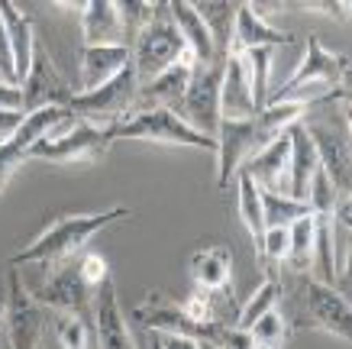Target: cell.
<instances>
[{
    "mask_svg": "<svg viewBox=\"0 0 352 349\" xmlns=\"http://www.w3.org/2000/svg\"><path fill=\"white\" fill-rule=\"evenodd\" d=\"M346 81H349V55L330 52L317 36H307V52L300 59L298 72L275 94H268V104H327L349 94Z\"/></svg>",
    "mask_w": 352,
    "mask_h": 349,
    "instance_id": "6da1fadb",
    "label": "cell"
},
{
    "mask_svg": "<svg viewBox=\"0 0 352 349\" xmlns=\"http://www.w3.org/2000/svg\"><path fill=\"white\" fill-rule=\"evenodd\" d=\"M129 207H110L107 213H72V217H58L45 226L26 249L10 259V265H58L75 259L87 246V240L100 233L104 226L117 220H126Z\"/></svg>",
    "mask_w": 352,
    "mask_h": 349,
    "instance_id": "7a4b0ae2",
    "label": "cell"
},
{
    "mask_svg": "<svg viewBox=\"0 0 352 349\" xmlns=\"http://www.w3.org/2000/svg\"><path fill=\"white\" fill-rule=\"evenodd\" d=\"M129 55H133L129 62H133V68H136L139 85H146V81H152V78H159L165 68H171V65H178L182 59H188V45H184L182 32H178V26H175V20H171L168 3H159L155 20L133 39Z\"/></svg>",
    "mask_w": 352,
    "mask_h": 349,
    "instance_id": "3957f363",
    "label": "cell"
},
{
    "mask_svg": "<svg viewBox=\"0 0 352 349\" xmlns=\"http://www.w3.org/2000/svg\"><path fill=\"white\" fill-rule=\"evenodd\" d=\"M136 94H139V78H136V68L133 62L123 68V72L107 81L104 87L97 91H87V94H75L68 110L75 114V120H85L91 127H120L126 123L133 110H136Z\"/></svg>",
    "mask_w": 352,
    "mask_h": 349,
    "instance_id": "277c9868",
    "label": "cell"
},
{
    "mask_svg": "<svg viewBox=\"0 0 352 349\" xmlns=\"http://www.w3.org/2000/svg\"><path fill=\"white\" fill-rule=\"evenodd\" d=\"M117 139V127H91L85 120H75L68 127L55 129L43 136L30 149V159L58 162V165H75V162H100L107 156V149Z\"/></svg>",
    "mask_w": 352,
    "mask_h": 349,
    "instance_id": "5b68a950",
    "label": "cell"
},
{
    "mask_svg": "<svg viewBox=\"0 0 352 349\" xmlns=\"http://www.w3.org/2000/svg\"><path fill=\"white\" fill-rule=\"evenodd\" d=\"M117 139H146V142H162V146H188L201 149V152H217L214 139L194 133L182 116L165 107H149V110H136L126 123L117 127Z\"/></svg>",
    "mask_w": 352,
    "mask_h": 349,
    "instance_id": "8992f818",
    "label": "cell"
},
{
    "mask_svg": "<svg viewBox=\"0 0 352 349\" xmlns=\"http://www.w3.org/2000/svg\"><path fill=\"white\" fill-rule=\"evenodd\" d=\"M272 139H275V133H268L258 123V116H252V120H220V129H217V184L226 188L236 178V171L256 152H262Z\"/></svg>",
    "mask_w": 352,
    "mask_h": 349,
    "instance_id": "52a82bcc",
    "label": "cell"
},
{
    "mask_svg": "<svg viewBox=\"0 0 352 349\" xmlns=\"http://www.w3.org/2000/svg\"><path fill=\"white\" fill-rule=\"evenodd\" d=\"M220 78H223V62L214 65H194L191 72V85L184 91V101L178 107V116L184 123L201 133V136L214 139L217 142V129H220Z\"/></svg>",
    "mask_w": 352,
    "mask_h": 349,
    "instance_id": "ba28073f",
    "label": "cell"
},
{
    "mask_svg": "<svg viewBox=\"0 0 352 349\" xmlns=\"http://www.w3.org/2000/svg\"><path fill=\"white\" fill-rule=\"evenodd\" d=\"M68 123H75V114H72L68 107H45V110L26 114L23 127L16 129L7 142H0V198H3V188H7L10 175L30 159V149L43 136L68 127Z\"/></svg>",
    "mask_w": 352,
    "mask_h": 349,
    "instance_id": "9c48e42d",
    "label": "cell"
},
{
    "mask_svg": "<svg viewBox=\"0 0 352 349\" xmlns=\"http://www.w3.org/2000/svg\"><path fill=\"white\" fill-rule=\"evenodd\" d=\"M3 327L10 349H39L43 343V310L39 301L23 285L16 268L7 272V307H3Z\"/></svg>",
    "mask_w": 352,
    "mask_h": 349,
    "instance_id": "30bf717a",
    "label": "cell"
},
{
    "mask_svg": "<svg viewBox=\"0 0 352 349\" xmlns=\"http://www.w3.org/2000/svg\"><path fill=\"white\" fill-rule=\"evenodd\" d=\"M30 295L39 304L52 307L55 314H72L81 317L87 324H94V297H91V285H87L78 265H65L55 275H49V282H43L39 288H30Z\"/></svg>",
    "mask_w": 352,
    "mask_h": 349,
    "instance_id": "8fae6325",
    "label": "cell"
},
{
    "mask_svg": "<svg viewBox=\"0 0 352 349\" xmlns=\"http://www.w3.org/2000/svg\"><path fill=\"white\" fill-rule=\"evenodd\" d=\"M23 114H36V110H45V107H68L75 91L62 81L58 68L52 65V55L45 52L43 45L36 43V52H32V65L30 74L23 81Z\"/></svg>",
    "mask_w": 352,
    "mask_h": 349,
    "instance_id": "7c38bea8",
    "label": "cell"
},
{
    "mask_svg": "<svg viewBox=\"0 0 352 349\" xmlns=\"http://www.w3.org/2000/svg\"><path fill=\"white\" fill-rule=\"evenodd\" d=\"M94 337H97V349H136V339H133L129 324H126V317H123V307H120L113 278H107L104 285H97Z\"/></svg>",
    "mask_w": 352,
    "mask_h": 349,
    "instance_id": "4fadbf2b",
    "label": "cell"
},
{
    "mask_svg": "<svg viewBox=\"0 0 352 349\" xmlns=\"http://www.w3.org/2000/svg\"><path fill=\"white\" fill-rule=\"evenodd\" d=\"M307 310H310V320H314L323 333L340 337L342 343H349L352 310H349L346 291H336L333 285H323V282H310L307 285Z\"/></svg>",
    "mask_w": 352,
    "mask_h": 349,
    "instance_id": "5bb4252c",
    "label": "cell"
},
{
    "mask_svg": "<svg viewBox=\"0 0 352 349\" xmlns=\"http://www.w3.org/2000/svg\"><path fill=\"white\" fill-rule=\"evenodd\" d=\"M307 136L317 149L323 175L330 178V184L336 188V194L349 198L352 188V152H349V136H340L330 127H307Z\"/></svg>",
    "mask_w": 352,
    "mask_h": 349,
    "instance_id": "9a60e30c",
    "label": "cell"
},
{
    "mask_svg": "<svg viewBox=\"0 0 352 349\" xmlns=\"http://www.w3.org/2000/svg\"><path fill=\"white\" fill-rule=\"evenodd\" d=\"M285 133H288V142H291L285 198L307 204L310 184H314V175H317V169H320V159H317V149H314V142H310L307 127H304V123H294V127H288Z\"/></svg>",
    "mask_w": 352,
    "mask_h": 349,
    "instance_id": "2e32d148",
    "label": "cell"
},
{
    "mask_svg": "<svg viewBox=\"0 0 352 349\" xmlns=\"http://www.w3.org/2000/svg\"><path fill=\"white\" fill-rule=\"evenodd\" d=\"M129 45H81L78 52V78H81V91H97L107 81H113L123 68L129 65Z\"/></svg>",
    "mask_w": 352,
    "mask_h": 349,
    "instance_id": "e0dca14e",
    "label": "cell"
},
{
    "mask_svg": "<svg viewBox=\"0 0 352 349\" xmlns=\"http://www.w3.org/2000/svg\"><path fill=\"white\" fill-rule=\"evenodd\" d=\"M191 72H194V59H182L178 65H171L159 78H152L146 85H139V94H136V107L139 110H149V107H165V110H175L184 101V91L191 85Z\"/></svg>",
    "mask_w": 352,
    "mask_h": 349,
    "instance_id": "ac0fdd59",
    "label": "cell"
},
{
    "mask_svg": "<svg viewBox=\"0 0 352 349\" xmlns=\"http://www.w3.org/2000/svg\"><path fill=\"white\" fill-rule=\"evenodd\" d=\"M288 159H291V142H288V133H281V136L272 139L262 152H256L239 171H245L249 178L256 181L258 191L285 194V184H288Z\"/></svg>",
    "mask_w": 352,
    "mask_h": 349,
    "instance_id": "d6986e66",
    "label": "cell"
},
{
    "mask_svg": "<svg viewBox=\"0 0 352 349\" xmlns=\"http://www.w3.org/2000/svg\"><path fill=\"white\" fill-rule=\"evenodd\" d=\"M220 116L223 120H252V91H249V72L239 52L223 59V78H220Z\"/></svg>",
    "mask_w": 352,
    "mask_h": 349,
    "instance_id": "ffe728a7",
    "label": "cell"
},
{
    "mask_svg": "<svg viewBox=\"0 0 352 349\" xmlns=\"http://www.w3.org/2000/svg\"><path fill=\"white\" fill-rule=\"evenodd\" d=\"M291 43V32L275 30L265 17H258L256 3H239L233 23V39H230V52H249V49H275V45Z\"/></svg>",
    "mask_w": 352,
    "mask_h": 349,
    "instance_id": "44dd1931",
    "label": "cell"
},
{
    "mask_svg": "<svg viewBox=\"0 0 352 349\" xmlns=\"http://www.w3.org/2000/svg\"><path fill=\"white\" fill-rule=\"evenodd\" d=\"M78 13H81V39H85V45H126L120 7L113 0L81 3Z\"/></svg>",
    "mask_w": 352,
    "mask_h": 349,
    "instance_id": "7402d4cb",
    "label": "cell"
},
{
    "mask_svg": "<svg viewBox=\"0 0 352 349\" xmlns=\"http://www.w3.org/2000/svg\"><path fill=\"white\" fill-rule=\"evenodd\" d=\"M0 20L10 39V52H13V68H16V81H26L32 65V52H36V23L20 13V7L13 0H0Z\"/></svg>",
    "mask_w": 352,
    "mask_h": 349,
    "instance_id": "603a6c76",
    "label": "cell"
},
{
    "mask_svg": "<svg viewBox=\"0 0 352 349\" xmlns=\"http://www.w3.org/2000/svg\"><path fill=\"white\" fill-rule=\"evenodd\" d=\"M168 13H171V20H175V26H178V32H182V39H184V45H188V55L194 59V65L223 62V59H217L210 32L204 26L201 13L194 10V3H188V0H171Z\"/></svg>",
    "mask_w": 352,
    "mask_h": 349,
    "instance_id": "cb8c5ba5",
    "label": "cell"
},
{
    "mask_svg": "<svg viewBox=\"0 0 352 349\" xmlns=\"http://www.w3.org/2000/svg\"><path fill=\"white\" fill-rule=\"evenodd\" d=\"M191 278L194 285L214 295V291H226L233 282V255L226 246H204L191 255Z\"/></svg>",
    "mask_w": 352,
    "mask_h": 349,
    "instance_id": "d4e9b609",
    "label": "cell"
},
{
    "mask_svg": "<svg viewBox=\"0 0 352 349\" xmlns=\"http://www.w3.org/2000/svg\"><path fill=\"white\" fill-rule=\"evenodd\" d=\"M236 213L243 226L249 230L252 243H256V259L262 253V236H265V217H262V191L245 171H236Z\"/></svg>",
    "mask_w": 352,
    "mask_h": 349,
    "instance_id": "484cf974",
    "label": "cell"
},
{
    "mask_svg": "<svg viewBox=\"0 0 352 349\" xmlns=\"http://www.w3.org/2000/svg\"><path fill=\"white\" fill-rule=\"evenodd\" d=\"M194 10L201 13L204 26L210 32V43H214L217 59L230 55V39H233V23L239 3H226V0H210V3H194Z\"/></svg>",
    "mask_w": 352,
    "mask_h": 349,
    "instance_id": "4316f807",
    "label": "cell"
},
{
    "mask_svg": "<svg viewBox=\"0 0 352 349\" xmlns=\"http://www.w3.org/2000/svg\"><path fill=\"white\" fill-rule=\"evenodd\" d=\"M285 262L298 275L310 272V265H314V213L300 217L288 226V255H285Z\"/></svg>",
    "mask_w": 352,
    "mask_h": 349,
    "instance_id": "83f0119b",
    "label": "cell"
},
{
    "mask_svg": "<svg viewBox=\"0 0 352 349\" xmlns=\"http://www.w3.org/2000/svg\"><path fill=\"white\" fill-rule=\"evenodd\" d=\"M245 62V72H249V91H252V110L256 116L268 107V74H272V49H249V52H239Z\"/></svg>",
    "mask_w": 352,
    "mask_h": 349,
    "instance_id": "f1b7e54d",
    "label": "cell"
},
{
    "mask_svg": "<svg viewBox=\"0 0 352 349\" xmlns=\"http://www.w3.org/2000/svg\"><path fill=\"white\" fill-rule=\"evenodd\" d=\"M278 301H281V282H278V278H265V282L256 288V295H252L243 304V310H239V317H236L233 327L249 333V327H252V324H256L262 314H268V310H272Z\"/></svg>",
    "mask_w": 352,
    "mask_h": 349,
    "instance_id": "f546056e",
    "label": "cell"
},
{
    "mask_svg": "<svg viewBox=\"0 0 352 349\" xmlns=\"http://www.w3.org/2000/svg\"><path fill=\"white\" fill-rule=\"evenodd\" d=\"M310 207L300 201H291L285 194H272V191H262V217H265V230L272 226H291L294 220L307 217Z\"/></svg>",
    "mask_w": 352,
    "mask_h": 349,
    "instance_id": "4dcf8cb0",
    "label": "cell"
},
{
    "mask_svg": "<svg viewBox=\"0 0 352 349\" xmlns=\"http://www.w3.org/2000/svg\"><path fill=\"white\" fill-rule=\"evenodd\" d=\"M117 7H120V20H123V32H126V45H133V39L155 20V13H159V3H146V0H123Z\"/></svg>",
    "mask_w": 352,
    "mask_h": 349,
    "instance_id": "1f68e13d",
    "label": "cell"
},
{
    "mask_svg": "<svg viewBox=\"0 0 352 349\" xmlns=\"http://www.w3.org/2000/svg\"><path fill=\"white\" fill-rule=\"evenodd\" d=\"M91 330L94 324H87L72 314H55V337L62 349H91Z\"/></svg>",
    "mask_w": 352,
    "mask_h": 349,
    "instance_id": "d6a6232c",
    "label": "cell"
},
{
    "mask_svg": "<svg viewBox=\"0 0 352 349\" xmlns=\"http://www.w3.org/2000/svg\"><path fill=\"white\" fill-rule=\"evenodd\" d=\"M249 337H252V343H265V346L285 349V343H288V327H285V317H281L275 307H272L268 314H262V317L249 327Z\"/></svg>",
    "mask_w": 352,
    "mask_h": 349,
    "instance_id": "836d02e7",
    "label": "cell"
},
{
    "mask_svg": "<svg viewBox=\"0 0 352 349\" xmlns=\"http://www.w3.org/2000/svg\"><path fill=\"white\" fill-rule=\"evenodd\" d=\"M336 204H340V194H336V188L330 184V178L323 175V169H317V175H314V184H310V198H307L310 213L330 217V213L336 211Z\"/></svg>",
    "mask_w": 352,
    "mask_h": 349,
    "instance_id": "e575fe53",
    "label": "cell"
},
{
    "mask_svg": "<svg viewBox=\"0 0 352 349\" xmlns=\"http://www.w3.org/2000/svg\"><path fill=\"white\" fill-rule=\"evenodd\" d=\"M78 272H81V278H85L91 288L97 285H104L110 278V265L104 255H97V253H85L81 255V262H78Z\"/></svg>",
    "mask_w": 352,
    "mask_h": 349,
    "instance_id": "d590c367",
    "label": "cell"
},
{
    "mask_svg": "<svg viewBox=\"0 0 352 349\" xmlns=\"http://www.w3.org/2000/svg\"><path fill=\"white\" fill-rule=\"evenodd\" d=\"M182 314L191 324H210L214 320V304H210V295L207 291H197V295H188L182 304Z\"/></svg>",
    "mask_w": 352,
    "mask_h": 349,
    "instance_id": "8d00e7d4",
    "label": "cell"
},
{
    "mask_svg": "<svg viewBox=\"0 0 352 349\" xmlns=\"http://www.w3.org/2000/svg\"><path fill=\"white\" fill-rule=\"evenodd\" d=\"M0 81L3 85H20L16 81V68H13V52H10L7 30H3V20H0Z\"/></svg>",
    "mask_w": 352,
    "mask_h": 349,
    "instance_id": "74e56055",
    "label": "cell"
},
{
    "mask_svg": "<svg viewBox=\"0 0 352 349\" xmlns=\"http://www.w3.org/2000/svg\"><path fill=\"white\" fill-rule=\"evenodd\" d=\"M23 120H26V114H20V110H0V142H7L23 127Z\"/></svg>",
    "mask_w": 352,
    "mask_h": 349,
    "instance_id": "f35d334b",
    "label": "cell"
},
{
    "mask_svg": "<svg viewBox=\"0 0 352 349\" xmlns=\"http://www.w3.org/2000/svg\"><path fill=\"white\" fill-rule=\"evenodd\" d=\"M0 110H20L23 114V87L0 81Z\"/></svg>",
    "mask_w": 352,
    "mask_h": 349,
    "instance_id": "ab89813d",
    "label": "cell"
},
{
    "mask_svg": "<svg viewBox=\"0 0 352 349\" xmlns=\"http://www.w3.org/2000/svg\"><path fill=\"white\" fill-rule=\"evenodd\" d=\"M162 343V349H201L197 346V339L191 337H178V333H155Z\"/></svg>",
    "mask_w": 352,
    "mask_h": 349,
    "instance_id": "60d3db41",
    "label": "cell"
},
{
    "mask_svg": "<svg viewBox=\"0 0 352 349\" xmlns=\"http://www.w3.org/2000/svg\"><path fill=\"white\" fill-rule=\"evenodd\" d=\"M300 7L310 13H330L333 20H346V13H349L346 3H300Z\"/></svg>",
    "mask_w": 352,
    "mask_h": 349,
    "instance_id": "b9f144b4",
    "label": "cell"
},
{
    "mask_svg": "<svg viewBox=\"0 0 352 349\" xmlns=\"http://www.w3.org/2000/svg\"><path fill=\"white\" fill-rule=\"evenodd\" d=\"M152 349H162V343H159V337L152 333Z\"/></svg>",
    "mask_w": 352,
    "mask_h": 349,
    "instance_id": "7bdbcfd3",
    "label": "cell"
},
{
    "mask_svg": "<svg viewBox=\"0 0 352 349\" xmlns=\"http://www.w3.org/2000/svg\"><path fill=\"white\" fill-rule=\"evenodd\" d=\"M252 349H275V346H265V343H252Z\"/></svg>",
    "mask_w": 352,
    "mask_h": 349,
    "instance_id": "ee69618b",
    "label": "cell"
},
{
    "mask_svg": "<svg viewBox=\"0 0 352 349\" xmlns=\"http://www.w3.org/2000/svg\"><path fill=\"white\" fill-rule=\"evenodd\" d=\"M197 346H201V349H217V346H210V343H197Z\"/></svg>",
    "mask_w": 352,
    "mask_h": 349,
    "instance_id": "f6af8a7d",
    "label": "cell"
},
{
    "mask_svg": "<svg viewBox=\"0 0 352 349\" xmlns=\"http://www.w3.org/2000/svg\"><path fill=\"white\" fill-rule=\"evenodd\" d=\"M0 330H3V304H0Z\"/></svg>",
    "mask_w": 352,
    "mask_h": 349,
    "instance_id": "bcb514c9",
    "label": "cell"
}]
</instances>
